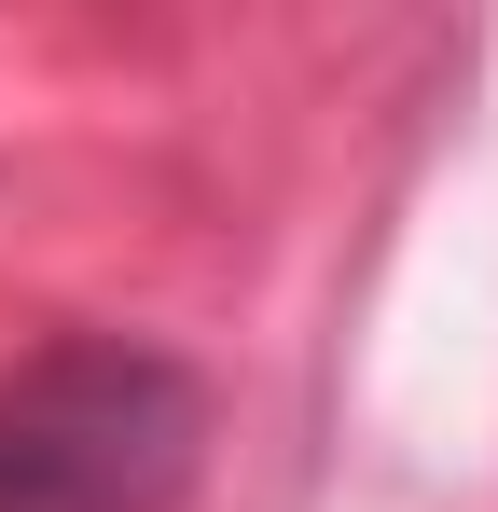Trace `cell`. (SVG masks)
Returning <instances> with one entry per match:
<instances>
[{
	"instance_id": "6da1fadb",
	"label": "cell",
	"mask_w": 498,
	"mask_h": 512,
	"mask_svg": "<svg viewBox=\"0 0 498 512\" xmlns=\"http://www.w3.org/2000/svg\"><path fill=\"white\" fill-rule=\"evenodd\" d=\"M208 471V374L139 333L0 360V512H180Z\"/></svg>"
}]
</instances>
